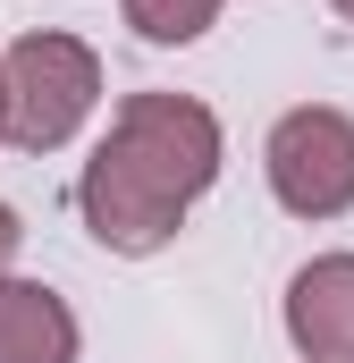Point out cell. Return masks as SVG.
<instances>
[{"instance_id":"cell-1","label":"cell","mask_w":354,"mask_h":363,"mask_svg":"<svg viewBox=\"0 0 354 363\" xmlns=\"http://www.w3.org/2000/svg\"><path fill=\"white\" fill-rule=\"evenodd\" d=\"M211 178H219V118L185 93H135L118 101L85 169V220L110 254H152L177 237L185 203Z\"/></svg>"},{"instance_id":"cell-2","label":"cell","mask_w":354,"mask_h":363,"mask_svg":"<svg viewBox=\"0 0 354 363\" xmlns=\"http://www.w3.org/2000/svg\"><path fill=\"white\" fill-rule=\"evenodd\" d=\"M93 93H101V60L76 34H25L8 51V144L17 152H59L85 127Z\"/></svg>"},{"instance_id":"cell-7","label":"cell","mask_w":354,"mask_h":363,"mask_svg":"<svg viewBox=\"0 0 354 363\" xmlns=\"http://www.w3.org/2000/svg\"><path fill=\"white\" fill-rule=\"evenodd\" d=\"M17 237H25V228H17V211L0 203V279H8V262H17Z\"/></svg>"},{"instance_id":"cell-8","label":"cell","mask_w":354,"mask_h":363,"mask_svg":"<svg viewBox=\"0 0 354 363\" xmlns=\"http://www.w3.org/2000/svg\"><path fill=\"white\" fill-rule=\"evenodd\" d=\"M0 135H8V68H0Z\"/></svg>"},{"instance_id":"cell-9","label":"cell","mask_w":354,"mask_h":363,"mask_svg":"<svg viewBox=\"0 0 354 363\" xmlns=\"http://www.w3.org/2000/svg\"><path fill=\"white\" fill-rule=\"evenodd\" d=\"M338 17H354V0H338Z\"/></svg>"},{"instance_id":"cell-5","label":"cell","mask_w":354,"mask_h":363,"mask_svg":"<svg viewBox=\"0 0 354 363\" xmlns=\"http://www.w3.org/2000/svg\"><path fill=\"white\" fill-rule=\"evenodd\" d=\"M0 363H76V321L42 279H0Z\"/></svg>"},{"instance_id":"cell-6","label":"cell","mask_w":354,"mask_h":363,"mask_svg":"<svg viewBox=\"0 0 354 363\" xmlns=\"http://www.w3.org/2000/svg\"><path fill=\"white\" fill-rule=\"evenodd\" d=\"M211 17H219V0H127V26L144 43H194Z\"/></svg>"},{"instance_id":"cell-4","label":"cell","mask_w":354,"mask_h":363,"mask_svg":"<svg viewBox=\"0 0 354 363\" xmlns=\"http://www.w3.org/2000/svg\"><path fill=\"white\" fill-rule=\"evenodd\" d=\"M287 338L312 363H354V254H321L287 287Z\"/></svg>"},{"instance_id":"cell-3","label":"cell","mask_w":354,"mask_h":363,"mask_svg":"<svg viewBox=\"0 0 354 363\" xmlns=\"http://www.w3.org/2000/svg\"><path fill=\"white\" fill-rule=\"evenodd\" d=\"M270 194L295 220H338L354 203V118L346 110L304 101L270 127Z\"/></svg>"}]
</instances>
